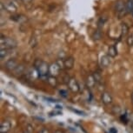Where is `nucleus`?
I'll list each match as a JSON object with an SVG mask.
<instances>
[{
    "instance_id": "f257e3e1",
    "label": "nucleus",
    "mask_w": 133,
    "mask_h": 133,
    "mask_svg": "<svg viewBox=\"0 0 133 133\" xmlns=\"http://www.w3.org/2000/svg\"><path fill=\"white\" fill-rule=\"evenodd\" d=\"M34 68L38 72L39 77H45L50 74V66L46 62L42 61L40 59H37L34 63Z\"/></svg>"
},
{
    "instance_id": "f03ea898",
    "label": "nucleus",
    "mask_w": 133,
    "mask_h": 133,
    "mask_svg": "<svg viewBox=\"0 0 133 133\" xmlns=\"http://www.w3.org/2000/svg\"><path fill=\"white\" fill-rule=\"evenodd\" d=\"M17 46V42L12 37L1 36V48H5L8 50L15 49Z\"/></svg>"
},
{
    "instance_id": "7ed1b4c3",
    "label": "nucleus",
    "mask_w": 133,
    "mask_h": 133,
    "mask_svg": "<svg viewBox=\"0 0 133 133\" xmlns=\"http://www.w3.org/2000/svg\"><path fill=\"white\" fill-rule=\"evenodd\" d=\"M1 7L2 9H4V11H6L9 13H16L17 11V7L13 2L11 1H5V2H2L1 3Z\"/></svg>"
},
{
    "instance_id": "20e7f679",
    "label": "nucleus",
    "mask_w": 133,
    "mask_h": 133,
    "mask_svg": "<svg viewBox=\"0 0 133 133\" xmlns=\"http://www.w3.org/2000/svg\"><path fill=\"white\" fill-rule=\"evenodd\" d=\"M68 88L71 91L73 92V93H77V92L79 91L80 90V87H79V84L75 78H71L70 79V81L68 83Z\"/></svg>"
},
{
    "instance_id": "39448f33",
    "label": "nucleus",
    "mask_w": 133,
    "mask_h": 133,
    "mask_svg": "<svg viewBox=\"0 0 133 133\" xmlns=\"http://www.w3.org/2000/svg\"><path fill=\"white\" fill-rule=\"evenodd\" d=\"M4 66H5V68L8 70V71H15V70L17 69V67L18 66V64H17V62L16 59L11 58V59L7 60V61L5 62Z\"/></svg>"
},
{
    "instance_id": "423d86ee",
    "label": "nucleus",
    "mask_w": 133,
    "mask_h": 133,
    "mask_svg": "<svg viewBox=\"0 0 133 133\" xmlns=\"http://www.w3.org/2000/svg\"><path fill=\"white\" fill-rule=\"evenodd\" d=\"M61 68L58 64H57V62L55 63H52V64L50 65V74L51 76H54V77H57V75H59V72L61 71Z\"/></svg>"
},
{
    "instance_id": "0eeeda50",
    "label": "nucleus",
    "mask_w": 133,
    "mask_h": 133,
    "mask_svg": "<svg viewBox=\"0 0 133 133\" xmlns=\"http://www.w3.org/2000/svg\"><path fill=\"white\" fill-rule=\"evenodd\" d=\"M101 99H102V102L103 104H104L105 105H109L112 103V97L109 92L107 91H104L102 93V97H101Z\"/></svg>"
},
{
    "instance_id": "6e6552de",
    "label": "nucleus",
    "mask_w": 133,
    "mask_h": 133,
    "mask_svg": "<svg viewBox=\"0 0 133 133\" xmlns=\"http://www.w3.org/2000/svg\"><path fill=\"white\" fill-rule=\"evenodd\" d=\"M74 64H75V59L73 57H68L64 59V68L67 70H71L73 68Z\"/></svg>"
},
{
    "instance_id": "1a4fd4ad",
    "label": "nucleus",
    "mask_w": 133,
    "mask_h": 133,
    "mask_svg": "<svg viewBox=\"0 0 133 133\" xmlns=\"http://www.w3.org/2000/svg\"><path fill=\"white\" fill-rule=\"evenodd\" d=\"M11 122H9L8 120H4V122L1 123V125H0V133H7L11 130Z\"/></svg>"
},
{
    "instance_id": "9d476101",
    "label": "nucleus",
    "mask_w": 133,
    "mask_h": 133,
    "mask_svg": "<svg viewBox=\"0 0 133 133\" xmlns=\"http://www.w3.org/2000/svg\"><path fill=\"white\" fill-rule=\"evenodd\" d=\"M124 9H126V4H124V2L123 0H117L114 6V10L116 11V14Z\"/></svg>"
},
{
    "instance_id": "9b49d317",
    "label": "nucleus",
    "mask_w": 133,
    "mask_h": 133,
    "mask_svg": "<svg viewBox=\"0 0 133 133\" xmlns=\"http://www.w3.org/2000/svg\"><path fill=\"white\" fill-rule=\"evenodd\" d=\"M96 84H97V82H96V80H95L93 74L88 75V77L86 78V86L89 88V89H92V88L95 87Z\"/></svg>"
},
{
    "instance_id": "f8f14e48",
    "label": "nucleus",
    "mask_w": 133,
    "mask_h": 133,
    "mask_svg": "<svg viewBox=\"0 0 133 133\" xmlns=\"http://www.w3.org/2000/svg\"><path fill=\"white\" fill-rule=\"evenodd\" d=\"M110 57L109 55H104L101 57L100 59V65L103 67V68H107L108 66L110 64Z\"/></svg>"
},
{
    "instance_id": "ddd939ff",
    "label": "nucleus",
    "mask_w": 133,
    "mask_h": 133,
    "mask_svg": "<svg viewBox=\"0 0 133 133\" xmlns=\"http://www.w3.org/2000/svg\"><path fill=\"white\" fill-rule=\"evenodd\" d=\"M109 56L111 57V58H114V57H117V49L116 45H110L108 49V54Z\"/></svg>"
},
{
    "instance_id": "4468645a",
    "label": "nucleus",
    "mask_w": 133,
    "mask_h": 133,
    "mask_svg": "<svg viewBox=\"0 0 133 133\" xmlns=\"http://www.w3.org/2000/svg\"><path fill=\"white\" fill-rule=\"evenodd\" d=\"M47 82H48V84L51 85V87H57V80L56 78V77L54 76H48L47 77Z\"/></svg>"
},
{
    "instance_id": "2eb2a0df",
    "label": "nucleus",
    "mask_w": 133,
    "mask_h": 133,
    "mask_svg": "<svg viewBox=\"0 0 133 133\" xmlns=\"http://www.w3.org/2000/svg\"><path fill=\"white\" fill-rule=\"evenodd\" d=\"M129 32V26L126 23H122L121 24V37H125Z\"/></svg>"
},
{
    "instance_id": "dca6fc26",
    "label": "nucleus",
    "mask_w": 133,
    "mask_h": 133,
    "mask_svg": "<svg viewBox=\"0 0 133 133\" xmlns=\"http://www.w3.org/2000/svg\"><path fill=\"white\" fill-rule=\"evenodd\" d=\"M92 38H93L95 41H98L102 38V31H100V29L98 30H96L93 34H92Z\"/></svg>"
},
{
    "instance_id": "f3484780",
    "label": "nucleus",
    "mask_w": 133,
    "mask_h": 133,
    "mask_svg": "<svg viewBox=\"0 0 133 133\" xmlns=\"http://www.w3.org/2000/svg\"><path fill=\"white\" fill-rule=\"evenodd\" d=\"M11 19L14 20V21H16V22H22V21H24V20H25L26 18L22 16V15H12L11 17Z\"/></svg>"
},
{
    "instance_id": "a211bd4d",
    "label": "nucleus",
    "mask_w": 133,
    "mask_h": 133,
    "mask_svg": "<svg viewBox=\"0 0 133 133\" xmlns=\"http://www.w3.org/2000/svg\"><path fill=\"white\" fill-rule=\"evenodd\" d=\"M126 9L128 13H133V0H128L126 3Z\"/></svg>"
},
{
    "instance_id": "6ab92c4d",
    "label": "nucleus",
    "mask_w": 133,
    "mask_h": 133,
    "mask_svg": "<svg viewBox=\"0 0 133 133\" xmlns=\"http://www.w3.org/2000/svg\"><path fill=\"white\" fill-rule=\"evenodd\" d=\"M7 56H8V49L1 48L0 50V58L1 60H4Z\"/></svg>"
},
{
    "instance_id": "aec40b11",
    "label": "nucleus",
    "mask_w": 133,
    "mask_h": 133,
    "mask_svg": "<svg viewBox=\"0 0 133 133\" xmlns=\"http://www.w3.org/2000/svg\"><path fill=\"white\" fill-rule=\"evenodd\" d=\"M126 43H127V45L129 47H133V35L132 34L128 36L126 39Z\"/></svg>"
},
{
    "instance_id": "412c9836",
    "label": "nucleus",
    "mask_w": 133,
    "mask_h": 133,
    "mask_svg": "<svg viewBox=\"0 0 133 133\" xmlns=\"http://www.w3.org/2000/svg\"><path fill=\"white\" fill-rule=\"evenodd\" d=\"M93 76L95 77V80H96V82H97V83H100L102 81V76H101V74L99 73V72H94L93 73Z\"/></svg>"
},
{
    "instance_id": "4be33fe9",
    "label": "nucleus",
    "mask_w": 133,
    "mask_h": 133,
    "mask_svg": "<svg viewBox=\"0 0 133 133\" xmlns=\"http://www.w3.org/2000/svg\"><path fill=\"white\" fill-rule=\"evenodd\" d=\"M30 45H31L32 48H34V47H36L37 45V41L35 37H32L31 40H30Z\"/></svg>"
},
{
    "instance_id": "5701e85b",
    "label": "nucleus",
    "mask_w": 133,
    "mask_h": 133,
    "mask_svg": "<svg viewBox=\"0 0 133 133\" xmlns=\"http://www.w3.org/2000/svg\"><path fill=\"white\" fill-rule=\"evenodd\" d=\"M120 120L122 121V123H124V124H127L129 119H128L127 114H123L121 117H120Z\"/></svg>"
},
{
    "instance_id": "b1692460",
    "label": "nucleus",
    "mask_w": 133,
    "mask_h": 133,
    "mask_svg": "<svg viewBox=\"0 0 133 133\" xmlns=\"http://www.w3.org/2000/svg\"><path fill=\"white\" fill-rule=\"evenodd\" d=\"M59 93H60V95H61L63 97H67V96H68V94H67V91H64V90H60Z\"/></svg>"
},
{
    "instance_id": "393cba45",
    "label": "nucleus",
    "mask_w": 133,
    "mask_h": 133,
    "mask_svg": "<svg viewBox=\"0 0 133 133\" xmlns=\"http://www.w3.org/2000/svg\"><path fill=\"white\" fill-rule=\"evenodd\" d=\"M120 111H121V109H120L119 107H117V106L113 107V113L114 114H119Z\"/></svg>"
},
{
    "instance_id": "a878e982",
    "label": "nucleus",
    "mask_w": 133,
    "mask_h": 133,
    "mask_svg": "<svg viewBox=\"0 0 133 133\" xmlns=\"http://www.w3.org/2000/svg\"><path fill=\"white\" fill-rule=\"evenodd\" d=\"M110 133H117V130L116 129V128L112 127V128H110Z\"/></svg>"
},
{
    "instance_id": "bb28decb",
    "label": "nucleus",
    "mask_w": 133,
    "mask_h": 133,
    "mask_svg": "<svg viewBox=\"0 0 133 133\" xmlns=\"http://www.w3.org/2000/svg\"><path fill=\"white\" fill-rule=\"evenodd\" d=\"M38 133H49V130L46 128H43V129L40 130V131Z\"/></svg>"
},
{
    "instance_id": "cd10ccee",
    "label": "nucleus",
    "mask_w": 133,
    "mask_h": 133,
    "mask_svg": "<svg viewBox=\"0 0 133 133\" xmlns=\"http://www.w3.org/2000/svg\"><path fill=\"white\" fill-rule=\"evenodd\" d=\"M50 114H51V116H52V114H54L53 116H57V115H61L62 113H61V112H60V111H58V112L53 111V112H51V113H50Z\"/></svg>"
},
{
    "instance_id": "c85d7f7f",
    "label": "nucleus",
    "mask_w": 133,
    "mask_h": 133,
    "mask_svg": "<svg viewBox=\"0 0 133 133\" xmlns=\"http://www.w3.org/2000/svg\"><path fill=\"white\" fill-rule=\"evenodd\" d=\"M23 133H31V126H29V129H26Z\"/></svg>"
},
{
    "instance_id": "c756f323",
    "label": "nucleus",
    "mask_w": 133,
    "mask_h": 133,
    "mask_svg": "<svg viewBox=\"0 0 133 133\" xmlns=\"http://www.w3.org/2000/svg\"><path fill=\"white\" fill-rule=\"evenodd\" d=\"M21 1L23 2L24 4H30L32 1V0H21Z\"/></svg>"
},
{
    "instance_id": "7c9ffc66",
    "label": "nucleus",
    "mask_w": 133,
    "mask_h": 133,
    "mask_svg": "<svg viewBox=\"0 0 133 133\" xmlns=\"http://www.w3.org/2000/svg\"><path fill=\"white\" fill-rule=\"evenodd\" d=\"M73 110L74 112H76V113H78V114H80V115L83 114V112H82V111H78V110Z\"/></svg>"
},
{
    "instance_id": "2f4dec72",
    "label": "nucleus",
    "mask_w": 133,
    "mask_h": 133,
    "mask_svg": "<svg viewBox=\"0 0 133 133\" xmlns=\"http://www.w3.org/2000/svg\"><path fill=\"white\" fill-rule=\"evenodd\" d=\"M131 103H132V104H133V91H132V93H131Z\"/></svg>"
},
{
    "instance_id": "473e14b6",
    "label": "nucleus",
    "mask_w": 133,
    "mask_h": 133,
    "mask_svg": "<svg viewBox=\"0 0 133 133\" xmlns=\"http://www.w3.org/2000/svg\"><path fill=\"white\" fill-rule=\"evenodd\" d=\"M55 133H62L61 131H60V130H57V131L56 132H55Z\"/></svg>"
}]
</instances>
